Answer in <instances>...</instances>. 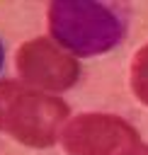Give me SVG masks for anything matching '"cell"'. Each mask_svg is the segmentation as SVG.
I'll return each instance as SVG.
<instances>
[{
    "label": "cell",
    "mask_w": 148,
    "mask_h": 155,
    "mask_svg": "<svg viewBox=\"0 0 148 155\" xmlns=\"http://www.w3.org/2000/svg\"><path fill=\"white\" fill-rule=\"evenodd\" d=\"M68 121L70 109L56 94L19 80H0V133L27 148H51Z\"/></svg>",
    "instance_id": "obj_1"
},
{
    "label": "cell",
    "mask_w": 148,
    "mask_h": 155,
    "mask_svg": "<svg viewBox=\"0 0 148 155\" xmlns=\"http://www.w3.org/2000/svg\"><path fill=\"white\" fill-rule=\"evenodd\" d=\"M51 39L73 56L112 51L126 34V19L114 5L56 0L46 7Z\"/></svg>",
    "instance_id": "obj_2"
},
{
    "label": "cell",
    "mask_w": 148,
    "mask_h": 155,
    "mask_svg": "<svg viewBox=\"0 0 148 155\" xmlns=\"http://www.w3.org/2000/svg\"><path fill=\"white\" fill-rule=\"evenodd\" d=\"M15 68L19 82L39 92H66L80 78V63L53 39L34 36L17 48Z\"/></svg>",
    "instance_id": "obj_3"
},
{
    "label": "cell",
    "mask_w": 148,
    "mask_h": 155,
    "mask_svg": "<svg viewBox=\"0 0 148 155\" xmlns=\"http://www.w3.org/2000/svg\"><path fill=\"white\" fill-rule=\"evenodd\" d=\"M58 143L68 155H121L138 143V131L116 114L85 111L70 116Z\"/></svg>",
    "instance_id": "obj_4"
},
{
    "label": "cell",
    "mask_w": 148,
    "mask_h": 155,
    "mask_svg": "<svg viewBox=\"0 0 148 155\" xmlns=\"http://www.w3.org/2000/svg\"><path fill=\"white\" fill-rule=\"evenodd\" d=\"M129 85H131V92L133 97L148 107V44L141 46L136 53H133V61H131V70H129Z\"/></svg>",
    "instance_id": "obj_5"
},
{
    "label": "cell",
    "mask_w": 148,
    "mask_h": 155,
    "mask_svg": "<svg viewBox=\"0 0 148 155\" xmlns=\"http://www.w3.org/2000/svg\"><path fill=\"white\" fill-rule=\"evenodd\" d=\"M121 155H148V145L138 140L136 145H131V148H126V150H124Z\"/></svg>",
    "instance_id": "obj_6"
},
{
    "label": "cell",
    "mask_w": 148,
    "mask_h": 155,
    "mask_svg": "<svg viewBox=\"0 0 148 155\" xmlns=\"http://www.w3.org/2000/svg\"><path fill=\"white\" fill-rule=\"evenodd\" d=\"M2 61H5V48H2V41H0V70H2Z\"/></svg>",
    "instance_id": "obj_7"
}]
</instances>
